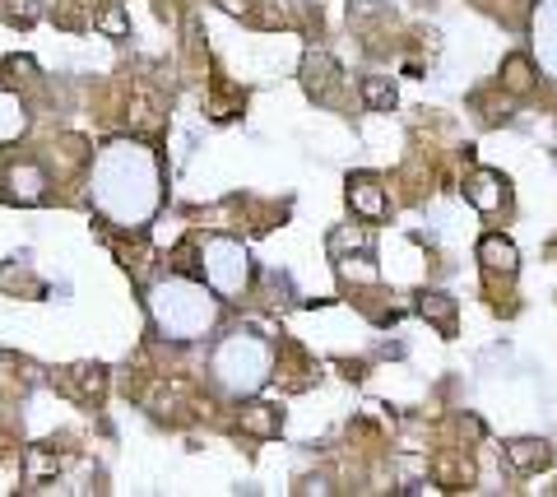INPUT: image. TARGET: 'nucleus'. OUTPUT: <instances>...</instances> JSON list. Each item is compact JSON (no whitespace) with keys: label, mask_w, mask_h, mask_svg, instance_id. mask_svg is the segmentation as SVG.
Masks as SVG:
<instances>
[{"label":"nucleus","mask_w":557,"mask_h":497,"mask_svg":"<svg viewBox=\"0 0 557 497\" xmlns=\"http://www.w3.org/2000/svg\"><path fill=\"white\" fill-rule=\"evenodd\" d=\"M465 195H469L474 210L493 214V210L506 201V182H502V173H474V177L465 182Z\"/></svg>","instance_id":"f03ea898"},{"label":"nucleus","mask_w":557,"mask_h":497,"mask_svg":"<svg viewBox=\"0 0 557 497\" xmlns=\"http://www.w3.org/2000/svg\"><path fill=\"white\" fill-rule=\"evenodd\" d=\"M502 84H506L511 93H530V89H534V65H530V56H506V61H502Z\"/></svg>","instance_id":"39448f33"},{"label":"nucleus","mask_w":557,"mask_h":497,"mask_svg":"<svg viewBox=\"0 0 557 497\" xmlns=\"http://www.w3.org/2000/svg\"><path fill=\"white\" fill-rule=\"evenodd\" d=\"M422 316H432V321H437V330H441L446 340L455 335V303H450V297L428 293V297H422Z\"/></svg>","instance_id":"0eeeda50"},{"label":"nucleus","mask_w":557,"mask_h":497,"mask_svg":"<svg viewBox=\"0 0 557 497\" xmlns=\"http://www.w3.org/2000/svg\"><path fill=\"white\" fill-rule=\"evenodd\" d=\"M474 479V465L465 455H441L437 460V483H446V488H465Z\"/></svg>","instance_id":"423d86ee"},{"label":"nucleus","mask_w":557,"mask_h":497,"mask_svg":"<svg viewBox=\"0 0 557 497\" xmlns=\"http://www.w3.org/2000/svg\"><path fill=\"white\" fill-rule=\"evenodd\" d=\"M363 98H367L372 108H390V103H395V89H390L385 80H367L363 84Z\"/></svg>","instance_id":"6e6552de"},{"label":"nucleus","mask_w":557,"mask_h":497,"mask_svg":"<svg viewBox=\"0 0 557 497\" xmlns=\"http://www.w3.org/2000/svg\"><path fill=\"white\" fill-rule=\"evenodd\" d=\"M478 260H483L493 275H506V279H511L520 256H515V247H511L506 238H497V233H493V238H483V242H478Z\"/></svg>","instance_id":"20e7f679"},{"label":"nucleus","mask_w":557,"mask_h":497,"mask_svg":"<svg viewBox=\"0 0 557 497\" xmlns=\"http://www.w3.org/2000/svg\"><path fill=\"white\" fill-rule=\"evenodd\" d=\"M348 205L367 219H381L385 214V195H381V182L376 177H348Z\"/></svg>","instance_id":"7ed1b4c3"},{"label":"nucleus","mask_w":557,"mask_h":497,"mask_svg":"<svg viewBox=\"0 0 557 497\" xmlns=\"http://www.w3.org/2000/svg\"><path fill=\"white\" fill-rule=\"evenodd\" d=\"M506 460L520 474H539V470L552 465V446L539 442V437H515V442H506Z\"/></svg>","instance_id":"f257e3e1"},{"label":"nucleus","mask_w":557,"mask_h":497,"mask_svg":"<svg viewBox=\"0 0 557 497\" xmlns=\"http://www.w3.org/2000/svg\"><path fill=\"white\" fill-rule=\"evenodd\" d=\"M270 409H251L246 414V427H251V433H279V418H265Z\"/></svg>","instance_id":"1a4fd4ad"}]
</instances>
